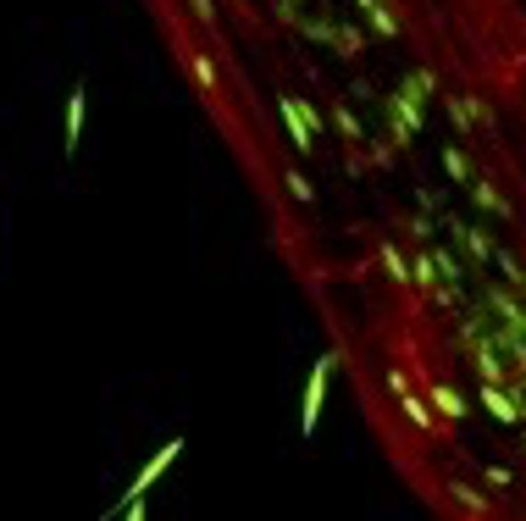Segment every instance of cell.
Masks as SVG:
<instances>
[{"label": "cell", "instance_id": "1", "mask_svg": "<svg viewBox=\"0 0 526 521\" xmlns=\"http://www.w3.org/2000/svg\"><path fill=\"white\" fill-rule=\"evenodd\" d=\"M333 361H338V355H316V361H311V378H305V400H299V433H305V438H316V427H321V405H328Z\"/></svg>", "mask_w": 526, "mask_h": 521}, {"label": "cell", "instance_id": "2", "mask_svg": "<svg viewBox=\"0 0 526 521\" xmlns=\"http://www.w3.org/2000/svg\"><path fill=\"white\" fill-rule=\"evenodd\" d=\"M388 394H393V400H399V411H405L410 416V427L416 433H438V416H433V400H427V394H416L410 388V378H405V371H388Z\"/></svg>", "mask_w": 526, "mask_h": 521}, {"label": "cell", "instance_id": "3", "mask_svg": "<svg viewBox=\"0 0 526 521\" xmlns=\"http://www.w3.org/2000/svg\"><path fill=\"white\" fill-rule=\"evenodd\" d=\"M421 101H427V94H421L416 78L399 84V94H393V139L399 144H410V134H421Z\"/></svg>", "mask_w": 526, "mask_h": 521}, {"label": "cell", "instance_id": "4", "mask_svg": "<svg viewBox=\"0 0 526 521\" xmlns=\"http://www.w3.org/2000/svg\"><path fill=\"white\" fill-rule=\"evenodd\" d=\"M183 450H189V444H183V438H166V444H161V450H156V455H150V460H144V471H139V477H134V488H128V500H134V493H144V488H150V483H156V477H161V471H166L172 460H178V455H183Z\"/></svg>", "mask_w": 526, "mask_h": 521}, {"label": "cell", "instance_id": "5", "mask_svg": "<svg viewBox=\"0 0 526 521\" xmlns=\"http://www.w3.org/2000/svg\"><path fill=\"white\" fill-rule=\"evenodd\" d=\"M189 72H194V84H199V94L216 106L222 101V78H216V61L206 56V51H189Z\"/></svg>", "mask_w": 526, "mask_h": 521}, {"label": "cell", "instance_id": "6", "mask_svg": "<svg viewBox=\"0 0 526 521\" xmlns=\"http://www.w3.org/2000/svg\"><path fill=\"white\" fill-rule=\"evenodd\" d=\"M482 405H488L493 421H505V427H515V421H521V411H515V400L505 394V383H482Z\"/></svg>", "mask_w": 526, "mask_h": 521}, {"label": "cell", "instance_id": "7", "mask_svg": "<svg viewBox=\"0 0 526 521\" xmlns=\"http://www.w3.org/2000/svg\"><path fill=\"white\" fill-rule=\"evenodd\" d=\"M84 106H89V89L78 84L67 94V151H78V139H84Z\"/></svg>", "mask_w": 526, "mask_h": 521}, {"label": "cell", "instance_id": "8", "mask_svg": "<svg viewBox=\"0 0 526 521\" xmlns=\"http://www.w3.org/2000/svg\"><path fill=\"white\" fill-rule=\"evenodd\" d=\"M427 400L443 411V421H460V416L471 411V405H465V394H460V388H449V383H433V388H427Z\"/></svg>", "mask_w": 526, "mask_h": 521}, {"label": "cell", "instance_id": "9", "mask_svg": "<svg viewBox=\"0 0 526 521\" xmlns=\"http://www.w3.org/2000/svg\"><path fill=\"white\" fill-rule=\"evenodd\" d=\"M443 493H449V500H455V505H460L465 516H493V500H482V493L471 488V483H449Z\"/></svg>", "mask_w": 526, "mask_h": 521}, {"label": "cell", "instance_id": "10", "mask_svg": "<svg viewBox=\"0 0 526 521\" xmlns=\"http://www.w3.org/2000/svg\"><path fill=\"white\" fill-rule=\"evenodd\" d=\"M377 261H383V272H388V283H399V289H410V261L393 250V244H383L377 250Z\"/></svg>", "mask_w": 526, "mask_h": 521}, {"label": "cell", "instance_id": "11", "mask_svg": "<svg viewBox=\"0 0 526 521\" xmlns=\"http://www.w3.org/2000/svg\"><path fill=\"white\" fill-rule=\"evenodd\" d=\"M410 283H416V289H427V294L438 289V261H433L427 250H421V256L410 261Z\"/></svg>", "mask_w": 526, "mask_h": 521}, {"label": "cell", "instance_id": "12", "mask_svg": "<svg viewBox=\"0 0 526 521\" xmlns=\"http://www.w3.org/2000/svg\"><path fill=\"white\" fill-rule=\"evenodd\" d=\"M471 200H477L482 211H498V216H510V206H505V194H498L493 183H477V189H471Z\"/></svg>", "mask_w": 526, "mask_h": 521}, {"label": "cell", "instance_id": "13", "mask_svg": "<svg viewBox=\"0 0 526 521\" xmlns=\"http://www.w3.org/2000/svg\"><path fill=\"white\" fill-rule=\"evenodd\" d=\"M366 22H371V28H377L383 39H399V22H393V12L383 6V0H377V6H371V12H366Z\"/></svg>", "mask_w": 526, "mask_h": 521}, {"label": "cell", "instance_id": "14", "mask_svg": "<svg viewBox=\"0 0 526 521\" xmlns=\"http://www.w3.org/2000/svg\"><path fill=\"white\" fill-rule=\"evenodd\" d=\"M283 183H288V194H294L299 206H311V200H316V189H311L305 172H294V167H288V172H283Z\"/></svg>", "mask_w": 526, "mask_h": 521}, {"label": "cell", "instance_id": "15", "mask_svg": "<svg viewBox=\"0 0 526 521\" xmlns=\"http://www.w3.org/2000/svg\"><path fill=\"white\" fill-rule=\"evenodd\" d=\"M460 239H465V250L477 256V261H488V256H493V244H488V233H477V228H460Z\"/></svg>", "mask_w": 526, "mask_h": 521}, {"label": "cell", "instance_id": "16", "mask_svg": "<svg viewBox=\"0 0 526 521\" xmlns=\"http://www.w3.org/2000/svg\"><path fill=\"white\" fill-rule=\"evenodd\" d=\"M333 45H338V56H360V34L355 28H333Z\"/></svg>", "mask_w": 526, "mask_h": 521}, {"label": "cell", "instance_id": "17", "mask_svg": "<svg viewBox=\"0 0 526 521\" xmlns=\"http://www.w3.org/2000/svg\"><path fill=\"white\" fill-rule=\"evenodd\" d=\"M477 366H482V383H505V366H498L488 350H482V361H477Z\"/></svg>", "mask_w": 526, "mask_h": 521}, {"label": "cell", "instance_id": "18", "mask_svg": "<svg viewBox=\"0 0 526 521\" xmlns=\"http://www.w3.org/2000/svg\"><path fill=\"white\" fill-rule=\"evenodd\" d=\"M333 122H338V128H344L349 139H360V128H355V111H349V106H338V111H333Z\"/></svg>", "mask_w": 526, "mask_h": 521}, {"label": "cell", "instance_id": "19", "mask_svg": "<svg viewBox=\"0 0 526 521\" xmlns=\"http://www.w3.org/2000/svg\"><path fill=\"white\" fill-rule=\"evenodd\" d=\"M443 167H449V178H465V156L460 151H443Z\"/></svg>", "mask_w": 526, "mask_h": 521}, {"label": "cell", "instance_id": "20", "mask_svg": "<svg viewBox=\"0 0 526 521\" xmlns=\"http://www.w3.org/2000/svg\"><path fill=\"white\" fill-rule=\"evenodd\" d=\"M410 78L421 84V94H438V78H433V72H427V67H421V72H410Z\"/></svg>", "mask_w": 526, "mask_h": 521}, {"label": "cell", "instance_id": "21", "mask_svg": "<svg viewBox=\"0 0 526 521\" xmlns=\"http://www.w3.org/2000/svg\"><path fill=\"white\" fill-rule=\"evenodd\" d=\"M189 6H194L199 22H216V6H211V0H189Z\"/></svg>", "mask_w": 526, "mask_h": 521}, {"label": "cell", "instance_id": "22", "mask_svg": "<svg viewBox=\"0 0 526 521\" xmlns=\"http://www.w3.org/2000/svg\"><path fill=\"white\" fill-rule=\"evenodd\" d=\"M355 6H360V12H371V6H377V0H355Z\"/></svg>", "mask_w": 526, "mask_h": 521}, {"label": "cell", "instance_id": "23", "mask_svg": "<svg viewBox=\"0 0 526 521\" xmlns=\"http://www.w3.org/2000/svg\"><path fill=\"white\" fill-rule=\"evenodd\" d=\"M521 294H526V272H521Z\"/></svg>", "mask_w": 526, "mask_h": 521}]
</instances>
